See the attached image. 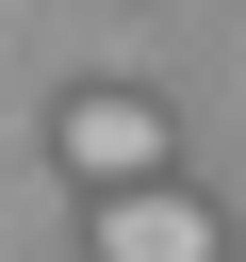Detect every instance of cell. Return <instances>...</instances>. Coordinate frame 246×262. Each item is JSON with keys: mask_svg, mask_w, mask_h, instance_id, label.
<instances>
[{"mask_svg": "<svg viewBox=\"0 0 246 262\" xmlns=\"http://www.w3.org/2000/svg\"><path fill=\"white\" fill-rule=\"evenodd\" d=\"M49 147H66V180H82V196H131V180H164V147H180V131H164V98H148V82H82V98L49 115Z\"/></svg>", "mask_w": 246, "mask_h": 262, "instance_id": "obj_1", "label": "cell"}, {"mask_svg": "<svg viewBox=\"0 0 246 262\" xmlns=\"http://www.w3.org/2000/svg\"><path fill=\"white\" fill-rule=\"evenodd\" d=\"M98 262H230V246L180 180H131V196H98Z\"/></svg>", "mask_w": 246, "mask_h": 262, "instance_id": "obj_2", "label": "cell"}]
</instances>
